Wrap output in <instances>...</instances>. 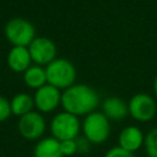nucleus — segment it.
I'll return each instance as SVG.
<instances>
[{"mask_svg":"<svg viewBox=\"0 0 157 157\" xmlns=\"http://www.w3.org/2000/svg\"><path fill=\"white\" fill-rule=\"evenodd\" d=\"M99 97L97 92L87 85H72L61 94V105L64 112L76 117L88 115L98 107Z\"/></svg>","mask_w":157,"mask_h":157,"instance_id":"obj_1","label":"nucleus"},{"mask_svg":"<svg viewBox=\"0 0 157 157\" xmlns=\"http://www.w3.org/2000/svg\"><path fill=\"white\" fill-rule=\"evenodd\" d=\"M81 130L92 145H102L110 136V120L102 112H92L85 117Z\"/></svg>","mask_w":157,"mask_h":157,"instance_id":"obj_2","label":"nucleus"},{"mask_svg":"<svg viewBox=\"0 0 157 157\" xmlns=\"http://www.w3.org/2000/svg\"><path fill=\"white\" fill-rule=\"evenodd\" d=\"M47 82L56 88H69L74 85L76 78V70L74 65L66 59H55L45 67Z\"/></svg>","mask_w":157,"mask_h":157,"instance_id":"obj_3","label":"nucleus"},{"mask_svg":"<svg viewBox=\"0 0 157 157\" xmlns=\"http://www.w3.org/2000/svg\"><path fill=\"white\" fill-rule=\"evenodd\" d=\"M49 129L52 136L59 141L75 140L80 135L81 123L78 120V117L67 112H61L54 115L50 121Z\"/></svg>","mask_w":157,"mask_h":157,"instance_id":"obj_4","label":"nucleus"},{"mask_svg":"<svg viewBox=\"0 0 157 157\" xmlns=\"http://www.w3.org/2000/svg\"><path fill=\"white\" fill-rule=\"evenodd\" d=\"M5 36L13 47H29L34 39V27L23 18H12L5 26Z\"/></svg>","mask_w":157,"mask_h":157,"instance_id":"obj_5","label":"nucleus"},{"mask_svg":"<svg viewBox=\"0 0 157 157\" xmlns=\"http://www.w3.org/2000/svg\"><path fill=\"white\" fill-rule=\"evenodd\" d=\"M17 129H18L20 135L23 139L29 140V141H36V140L38 141L43 137L45 132V129H47L45 119L39 112L32 110L20 117Z\"/></svg>","mask_w":157,"mask_h":157,"instance_id":"obj_6","label":"nucleus"},{"mask_svg":"<svg viewBox=\"0 0 157 157\" xmlns=\"http://www.w3.org/2000/svg\"><path fill=\"white\" fill-rule=\"evenodd\" d=\"M129 114L137 121L147 123L152 120L157 113L155 99L146 93H137L131 97L128 103Z\"/></svg>","mask_w":157,"mask_h":157,"instance_id":"obj_7","label":"nucleus"},{"mask_svg":"<svg viewBox=\"0 0 157 157\" xmlns=\"http://www.w3.org/2000/svg\"><path fill=\"white\" fill-rule=\"evenodd\" d=\"M33 101L39 113H50L61 104V93L59 88L52 85H44L36 91Z\"/></svg>","mask_w":157,"mask_h":157,"instance_id":"obj_8","label":"nucleus"},{"mask_svg":"<svg viewBox=\"0 0 157 157\" xmlns=\"http://www.w3.org/2000/svg\"><path fill=\"white\" fill-rule=\"evenodd\" d=\"M28 50L31 54V59L37 64L48 65L55 60L56 48H55V44L49 38H45V37L34 38L33 42L29 44Z\"/></svg>","mask_w":157,"mask_h":157,"instance_id":"obj_9","label":"nucleus"},{"mask_svg":"<svg viewBox=\"0 0 157 157\" xmlns=\"http://www.w3.org/2000/svg\"><path fill=\"white\" fill-rule=\"evenodd\" d=\"M145 144V135L142 130L135 125L125 126L118 135V146L135 153Z\"/></svg>","mask_w":157,"mask_h":157,"instance_id":"obj_10","label":"nucleus"},{"mask_svg":"<svg viewBox=\"0 0 157 157\" xmlns=\"http://www.w3.org/2000/svg\"><path fill=\"white\" fill-rule=\"evenodd\" d=\"M102 113L114 121L123 120L129 114L128 104L119 97H108L102 103Z\"/></svg>","mask_w":157,"mask_h":157,"instance_id":"obj_11","label":"nucleus"},{"mask_svg":"<svg viewBox=\"0 0 157 157\" xmlns=\"http://www.w3.org/2000/svg\"><path fill=\"white\" fill-rule=\"evenodd\" d=\"M31 54L26 47H13L7 55V64L16 72H25L31 64Z\"/></svg>","mask_w":157,"mask_h":157,"instance_id":"obj_12","label":"nucleus"},{"mask_svg":"<svg viewBox=\"0 0 157 157\" xmlns=\"http://www.w3.org/2000/svg\"><path fill=\"white\" fill-rule=\"evenodd\" d=\"M33 157H64L60 141L53 136L42 137L33 147Z\"/></svg>","mask_w":157,"mask_h":157,"instance_id":"obj_13","label":"nucleus"},{"mask_svg":"<svg viewBox=\"0 0 157 157\" xmlns=\"http://www.w3.org/2000/svg\"><path fill=\"white\" fill-rule=\"evenodd\" d=\"M10 105H11V113L13 115L22 117L33 110L34 101L27 93H17L16 96L12 97Z\"/></svg>","mask_w":157,"mask_h":157,"instance_id":"obj_14","label":"nucleus"},{"mask_svg":"<svg viewBox=\"0 0 157 157\" xmlns=\"http://www.w3.org/2000/svg\"><path fill=\"white\" fill-rule=\"evenodd\" d=\"M25 83L31 88H40L47 82L45 69L40 66H29L23 74Z\"/></svg>","mask_w":157,"mask_h":157,"instance_id":"obj_15","label":"nucleus"},{"mask_svg":"<svg viewBox=\"0 0 157 157\" xmlns=\"http://www.w3.org/2000/svg\"><path fill=\"white\" fill-rule=\"evenodd\" d=\"M144 147L147 157H157V126L145 135Z\"/></svg>","mask_w":157,"mask_h":157,"instance_id":"obj_16","label":"nucleus"},{"mask_svg":"<svg viewBox=\"0 0 157 157\" xmlns=\"http://www.w3.org/2000/svg\"><path fill=\"white\" fill-rule=\"evenodd\" d=\"M60 148L64 157H71L77 153V144L75 140H65L60 141Z\"/></svg>","mask_w":157,"mask_h":157,"instance_id":"obj_17","label":"nucleus"},{"mask_svg":"<svg viewBox=\"0 0 157 157\" xmlns=\"http://www.w3.org/2000/svg\"><path fill=\"white\" fill-rule=\"evenodd\" d=\"M104 157H136V155L132 152H129V151H126V150H124L117 145L114 147H110L104 153Z\"/></svg>","mask_w":157,"mask_h":157,"instance_id":"obj_18","label":"nucleus"},{"mask_svg":"<svg viewBox=\"0 0 157 157\" xmlns=\"http://www.w3.org/2000/svg\"><path fill=\"white\" fill-rule=\"evenodd\" d=\"M11 114H12V113H11L10 102H9L5 97H2V96L0 94V123L7 120Z\"/></svg>","mask_w":157,"mask_h":157,"instance_id":"obj_19","label":"nucleus"},{"mask_svg":"<svg viewBox=\"0 0 157 157\" xmlns=\"http://www.w3.org/2000/svg\"><path fill=\"white\" fill-rule=\"evenodd\" d=\"M76 144H77V153H80V155H86V153L90 152L92 144H91L87 139H85L83 136H82V137H77V139H76Z\"/></svg>","mask_w":157,"mask_h":157,"instance_id":"obj_20","label":"nucleus"},{"mask_svg":"<svg viewBox=\"0 0 157 157\" xmlns=\"http://www.w3.org/2000/svg\"><path fill=\"white\" fill-rule=\"evenodd\" d=\"M153 88H155V92H156V94H157V76H156L155 82H153Z\"/></svg>","mask_w":157,"mask_h":157,"instance_id":"obj_21","label":"nucleus"}]
</instances>
